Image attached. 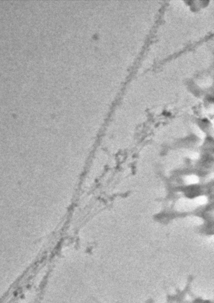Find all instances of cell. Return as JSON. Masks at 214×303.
Instances as JSON below:
<instances>
[{
	"label": "cell",
	"instance_id": "cell-1",
	"mask_svg": "<svg viewBox=\"0 0 214 303\" xmlns=\"http://www.w3.org/2000/svg\"><path fill=\"white\" fill-rule=\"evenodd\" d=\"M199 178L194 175H191L185 177V181L187 184H195L199 182Z\"/></svg>",
	"mask_w": 214,
	"mask_h": 303
}]
</instances>
